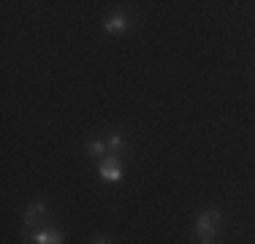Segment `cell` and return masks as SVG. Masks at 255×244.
<instances>
[{
	"mask_svg": "<svg viewBox=\"0 0 255 244\" xmlns=\"http://www.w3.org/2000/svg\"><path fill=\"white\" fill-rule=\"evenodd\" d=\"M125 146H128L125 138L120 136V133H112V136H109V141H106V152H109V157H123Z\"/></svg>",
	"mask_w": 255,
	"mask_h": 244,
	"instance_id": "cell-6",
	"label": "cell"
},
{
	"mask_svg": "<svg viewBox=\"0 0 255 244\" xmlns=\"http://www.w3.org/2000/svg\"><path fill=\"white\" fill-rule=\"evenodd\" d=\"M217 228H220V212L209 209V212H201L196 220V234L201 239H215Z\"/></svg>",
	"mask_w": 255,
	"mask_h": 244,
	"instance_id": "cell-1",
	"label": "cell"
},
{
	"mask_svg": "<svg viewBox=\"0 0 255 244\" xmlns=\"http://www.w3.org/2000/svg\"><path fill=\"white\" fill-rule=\"evenodd\" d=\"M98 174H101L103 182L117 185V182L123 179V166H120V157H103V163L98 166Z\"/></svg>",
	"mask_w": 255,
	"mask_h": 244,
	"instance_id": "cell-2",
	"label": "cell"
},
{
	"mask_svg": "<svg viewBox=\"0 0 255 244\" xmlns=\"http://www.w3.org/2000/svg\"><path fill=\"white\" fill-rule=\"evenodd\" d=\"M198 244H215V239H201Z\"/></svg>",
	"mask_w": 255,
	"mask_h": 244,
	"instance_id": "cell-9",
	"label": "cell"
},
{
	"mask_svg": "<svg viewBox=\"0 0 255 244\" xmlns=\"http://www.w3.org/2000/svg\"><path fill=\"white\" fill-rule=\"evenodd\" d=\"M25 239H33V244H65V236L60 231H25Z\"/></svg>",
	"mask_w": 255,
	"mask_h": 244,
	"instance_id": "cell-3",
	"label": "cell"
},
{
	"mask_svg": "<svg viewBox=\"0 0 255 244\" xmlns=\"http://www.w3.org/2000/svg\"><path fill=\"white\" fill-rule=\"evenodd\" d=\"M93 244H112V242H109V239H106V236H98V239H95Z\"/></svg>",
	"mask_w": 255,
	"mask_h": 244,
	"instance_id": "cell-8",
	"label": "cell"
},
{
	"mask_svg": "<svg viewBox=\"0 0 255 244\" xmlns=\"http://www.w3.org/2000/svg\"><path fill=\"white\" fill-rule=\"evenodd\" d=\"M128 27H130V22H128L125 14H114L103 22V33H109V35H123L128 33Z\"/></svg>",
	"mask_w": 255,
	"mask_h": 244,
	"instance_id": "cell-4",
	"label": "cell"
},
{
	"mask_svg": "<svg viewBox=\"0 0 255 244\" xmlns=\"http://www.w3.org/2000/svg\"><path fill=\"white\" fill-rule=\"evenodd\" d=\"M87 155H93V157L109 155V152H106V144H103V141H90V144H87Z\"/></svg>",
	"mask_w": 255,
	"mask_h": 244,
	"instance_id": "cell-7",
	"label": "cell"
},
{
	"mask_svg": "<svg viewBox=\"0 0 255 244\" xmlns=\"http://www.w3.org/2000/svg\"><path fill=\"white\" fill-rule=\"evenodd\" d=\"M44 217H46V204H44V201L30 204L27 209H25V228H35V225H38Z\"/></svg>",
	"mask_w": 255,
	"mask_h": 244,
	"instance_id": "cell-5",
	"label": "cell"
}]
</instances>
